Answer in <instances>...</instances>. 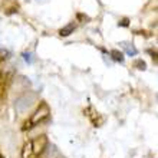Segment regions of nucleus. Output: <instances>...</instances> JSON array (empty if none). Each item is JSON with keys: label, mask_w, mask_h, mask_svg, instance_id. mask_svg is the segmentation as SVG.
I'll return each mask as SVG.
<instances>
[{"label": "nucleus", "mask_w": 158, "mask_h": 158, "mask_svg": "<svg viewBox=\"0 0 158 158\" xmlns=\"http://www.w3.org/2000/svg\"><path fill=\"white\" fill-rule=\"evenodd\" d=\"M38 2H46V0H38Z\"/></svg>", "instance_id": "nucleus-8"}, {"label": "nucleus", "mask_w": 158, "mask_h": 158, "mask_svg": "<svg viewBox=\"0 0 158 158\" xmlns=\"http://www.w3.org/2000/svg\"><path fill=\"white\" fill-rule=\"evenodd\" d=\"M49 117H50V108L48 106L46 102H42V104L39 105V108L32 114V117H30V119H29V125L30 127L40 125L49 119Z\"/></svg>", "instance_id": "nucleus-1"}, {"label": "nucleus", "mask_w": 158, "mask_h": 158, "mask_svg": "<svg viewBox=\"0 0 158 158\" xmlns=\"http://www.w3.org/2000/svg\"><path fill=\"white\" fill-rule=\"evenodd\" d=\"M121 46L125 49V52H127V55L128 56H135V55H138V50L134 48L132 43H128V42H122L121 43Z\"/></svg>", "instance_id": "nucleus-4"}, {"label": "nucleus", "mask_w": 158, "mask_h": 158, "mask_svg": "<svg viewBox=\"0 0 158 158\" xmlns=\"http://www.w3.org/2000/svg\"><path fill=\"white\" fill-rule=\"evenodd\" d=\"M35 94H32V92H27V94H23V95H20L19 98H16V101H15V108H16V111L19 114H23L25 111H27V109L33 105L35 102Z\"/></svg>", "instance_id": "nucleus-2"}, {"label": "nucleus", "mask_w": 158, "mask_h": 158, "mask_svg": "<svg viewBox=\"0 0 158 158\" xmlns=\"http://www.w3.org/2000/svg\"><path fill=\"white\" fill-rule=\"evenodd\" d=\"M23 59H25L27 63H32V55H30L29 52H25V53H23Z\"/></svg>", "instance_id": "nucleus-7"}, {"label": "nucleus", "mask_w": 158, "mask_h": 158, "mask_svg": "<svg viewBox=\"0 0 158 158\" xmlns=\"http://www.w3.org/2000/svg\"><path fill=\"white\" fill-rule=\"evenodd\" d=\"M109 55H111V58H112L115 62L124 63L125 58H124V53H122V52H119V50H117V49H112L111 52H109Z\"/></svg>", "instance_id": "nucleus-5"}, {"label": "nucleus", "mask_w": 158, "mask_h": 158, "mask_svg": "<svg viewBox=\"0 0 158 158\" xmlns=\"http://www.w3.org/2000/svg\"><path fill=\"white\" fill-rule=\"evenodd\" d=\"M134 68H137V69H139V71H145L147 65H145V62H144L142 59H137V60L134 62Z\"/></svg>", "instance_id": "nucleus-6"}, {"label": "nucleus", "mask_w": 158, "mask_h": 158, "mask_svg": "<svg viewBox=\"0 0 158 158\" xmlns=\"http://www.w3.org/2000/svg\"><path fill=\"white\" fill-rule=\"evenodd\" d=\"M75 29H76V25L73 22H71V23H68L66 26H63L62 29L59 30V35H60L62 38H68V36H71V35L75 32Z\"/></svg>", "instance_id": "nucleus-3"}]
</instances>
